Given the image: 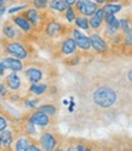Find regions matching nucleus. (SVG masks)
<instances>
[{
  "instance_id": "c756f323",
  "label": "nucleus",
  "mask_w": 132,
  "mask_h": 151,
  "mask_svg": "<svg viewBox=\"0 0 132 151\" xmlns=\"http://www.w3.org/2000/svg\"><path fill=\"white\" fill-rule=\"evenodd\" d=\"M24 104L27 108H35L39 104V99H28V100H25Z\"/></svg>"
},
{
  "instance_id": "58836bf2",
  "label": "nucleus",
  "mask_w": 132,
  "mask_h": 151,
  "mask_svg": "<svg viewBox=\"0 0 132 151\" xmlns=\"http://www.w3.org/2000/svg\"><path fill=\"white\" fill-rule=\"evenodd\" d=\"M94 1H95V3H97L98 5H102V4H105V3H107L108 0H94Z\"/></svg>"
},
{
  "instance_id": "37998d69",
  "label": "nucleus",
  "mask_w": 132,
  "mask_h": 151,
  "mask_svg": "<svg viewBox=\"0 0 132 151\" xmlns=\"http://www.w3.org/2000/svg\"><path fill=\"white\" fill-rule=\"evenodd\" d=\"M117 1H119V0H108L107 3H113V4H116Z\"/></svg>"
},
{
  "instance_id": "49530a36",
  "label": "nucleus",
  "mask_w": 132,
  "mask_h": 151,
  "mask_svg": "<svg viewBox=\"0 0 132 151\" xmlns=\"http://www.w3.org/2000/svg\"><path fill=\"white\" fill-rule=\"evenodd\" d=\"M1 144H3L1 143V134H0V146H1Z\"/></svg>"
},
{
  "instance_id": "ddd939ff",
  "label": "nucleus",
  "mask_w": 132,
  "mask_h": 151,
  "mask_svg": "<svg viewBox=\"0 0 132 151\" xmlns=\"http://www.w3.org/2000/svg\"><path fill=\"white\" fill-rule=\"evenodd\" d=\"M14 23L16 24V26H17L21 30H23V32H25V33L30 32V29H32V24L29 23V21H28L27 18L23 17V16H15V17H14Z\"/></svg>"
},
{
  "instance_id": "aec40b11",
  "label": "nucleus",
  "mask_w": 132,
  "mask_h": 151,
  "mask_svg": "<svg viewBox=\"0 0 132 151\" xmlns=\"http://www.w3.org/2000/svg\"><path fill=\"white\" fill-rule=\"evenodd\" d=\"M47 90V86L45 83H33L29 87V91L36 96H40L43 93H45V91Z\"/></svg>"
},
{
  "instance_id": "6e6552de",
  "label": "nucleus",
  "mask_w": 132,
  "mask_h": 151,
  "mask_svg": "<svg viewBox=\"0 0 132 151\" xmlns=\"http://www.w3.org/2000/svg\"><path fill=\"white\" fill-rule=\"evenodd\" d=\"M35 126H39V127H46V126L49 124L50 122V119H49V115H46L45 112L38 110L36 112H34V114L30 116L29 119Z\"/></svg>"
},
{
  "instance_id": "4468645a",
  "label": "nucleus",
  "mask_w": 132,
  "mask_h": 151,
  "mask_svg": "<svg viewBox=\"0 0 132 151\" xmlns=\"http://www.w3.org/2000/svg\"><path fill=\"white\" fill-rule=\"evenodd\" d=\"M24 17L29 21V23L32 26H38L39 22H40V16H39L38 11L35 7H32V9H28L27 11L24 12Z\"/></svg>"
},
{
  "instance_id": "cd10ccee",
  "label": "nucleus",
  "mask_w": 132,
  "mask_h": 151,
  "mask_svg": "<svg viewBox=\"0 0 132 151\" xmlns=\"http://www.w3.org/2000/svg\"><path fill=\"white\" fill-rule=\"evenodd\" d=\"M117 18L115 17V15H112V14H104V22L107 24H113Z\"/></svg>"
},
{
  "instance_id": "bb28decb",
  "label": "nucleus",
  "mask_w": 132,
  "mask_h": 151,
  "mask_svg": "<svg viewBox=\"0 0 132 151\" xmlns=\"http://www.w3.org/2000/svg\"><path fill=\"white\" fill-rule=\"evenodd\" d=\"M34 126L35 124L30 120H28L27 123H25V132H27L28 134H35V127Z\"/></svg>"
},
{
  "instance_id": "b1692460",
  "label": "nucleus",
  "mask_w": 132,
  "mask_h": 151,
  "mask_svg": "<svg viewBox=\"0 0 132 151\" xmlns=\"http://www.w3.org/2000/svg\"><path fill=\"white\" fill-rule=\"evenodd\" d=\"M119 22H120V29L124 34L128 33L132 28H131V24H130V21L126 19V18H121V19H119Z\"/></svg>"
},
{
  "instance_id": "7ed1b4c3",
  "label": "nucleus",
  "mask_w": 132,
  "mask_h": 151,
  "mask_svg": "<svg viewBox=\"0 0 132 151\" xmlns=\"http://www.w3.org/2000/svg\"><path fill=\"white\" fill-rule=\"evenodd\" d=\"M90 41H91V47L97 51L98 53H104L108 51V45L103 40V37L97 34V33H94L90 35Z\"/></svg>"
},
{
  "instance_id": "7c9ffc66",
  "label": "nucleus",
  "mask_w": 132,
  "mask_h": 151,
  "mask_svg": "<svg viewBox=\"0 0 132 151\" xmlns=\"http://www.w3.org/2000/svg\"><path fill=\"white\" fill-rule=\"evenodd\" d=\"M23 9H25V5H21V6H15V7H11L10 10H7V12L10 15H12V14H15V12H17V11H20V10H23Z\"/></svg>"
},
{
  "instance_id": "e433bc0d",
  "label": "nucleus",
  "mask_w": 132,
  "mask_h": 151,
  "mask_svg": "<svg viewBox=\"0 0 132 151\" xmlns=\"http://www.w3.org/2000/svg\"><path fill=\"white\" fill-rule=\"evenodd\" d=\"M4 70H5V67L3 64V62H0V75H4Z\"/></svg>"
},
{
  "instance_id": "5701e85b",
  "label": "nucleus",
  "mask_w": 132,
  "mask_h": 151,
  "mask_svg": "<svg viewBox=\"0 0 132 151\" xmlns=\"http://www.w3.org/2000/svg\"><path fill=\"white\" fill-rule=\"evenodd\" d=\"M4 34L6 37H9V39H14V37L16 36V30L14 29V27L11 26V24L6 23L4 26Z\"/></svg>"
},
{
  "instance_id": "c03bdc74",
  "label": "nucleus",
  "mask_w": 132,
  "mask_h": 151,
  "mask_svg": "<svg viewBox=\"0 0 132 151\" xmlns=\"http://www.w3.org/2000/svg\"><path fill=\"white\" fill-rule=\"evenodd\" d=\"M85 151H94V150H92L91 147H86V149H85Z\"/></svg>"
},
{
  "instance_id": "ea45409f",
  "label": "nucleus",
  "mask_w": 132,
  "mask_h": 151,
  "mask_svg": "<svg viewBox=\"0 0 132 151\" xmlns=\"http://www.w3.org/2000/svg\"><path fill=\"white\" fill-rule=\"evenodd\" d=\"M67 151H76V145H75V146H74V145H72V146H69Z\"/></svg>"
},
{
  "instance_id": "39448f33",
  "label": "nucleus",
  "mask_w": 132,
  "mask_h": 151,
  "mask_svg": "<svg viewBox=\"0 0 132 151\" xmlns=\"http://www.w3.org/2000/svg\"><path fill=\"white\" fill-rule=\"evenodd\" d=\"M40 145L44 151H54L57 146V140L52 133L46 132L40 137Z\"/></svg>"
},
{
  "instance_id": "a18cd8bd",
  "label": "nucleus",
  "mask_w": 132,
  "mask_h": 151,
  "mask_svg": "<svg viewBox=\"0 0 132 151\" xmlns=\"http://www.w3.org/2000/svg\"><path fill=\"white\" fill-rule=\"evenodd\" d=\"M54 151H63V150H62V149H55Z\"/></svg>"
},
{
  "instance_id": "09e8293b",
  "label": "nucleus",
  "mask_w": 132,
  "mask_h": 151,
  "mask_svg": "<svg viewBox=\"0 0 132 151\" xmlns=\"http://www.w3.org/2000/svg\"><path fill=\"white\" fill-rule=\"evenodd\" d=\"M4 1H14V0H4Z\"/></svg>"
},
{
  "instance_id": "2f4dec72",
  "label": "nucleus",
  "mask_w": 132,
  "mask_h": 151,
  "mask_svg": "<svg viewBox=\"0 0 132 151\" xmlns=\"http://www.w3.org/2000/svg\"><path fill=\"white\" fill-rule=\"evenodd\" d=\"M7 127V123H6V120L3 117V116H0V131H5Z\"/></svg>"
},
{
  "instance_id": "423d86ee",
  "label": "nucleus",
  "mask_w": 132,
  "mask_h": 151,
  "mask_svg": "<svg viewBox=\"0 0 132 151\" xmlns=\"http://www.w3.org/2000/svg\"><path fill=\"white\" fill-rule=\"evenodd\" d=\"M6 51L11 56H14L16 58H21V59L27 58V55H28L27 51H25V48L21 44H18V42H10V44H7Z\"/></svg>"
},
{
  "instance_id": "f8f14e48",
  "label": "nucleus",
  "mask_w": 132,
  "mask_h": 151,
  "mask_svg": "<svg viewBox=\"0 0 132 151\" xmlns=\"http://www.w3.org/2000/svg\"><path fill=\"white\" fill-rule=\"evenodd\" d=\"M6 83L9 86V88L12 90V91H17L20 87H21V79L18 78V75L12 71L10 75H7L6 78Z\"/></svg>"
},
{
  "instance_id": "c9c22d12",
  "label": "nucleus",
  "mask_w": 132,
  "mask_h": 151,
  "mask_svg": "<svg viewBox=\"0 0 132 151\" xmlns=\"http://www.w3.org/2000/svg\"><path fill=\"white\" fill-rule=\"evenodd\" d=\"M76 151H85V147L83 144H78L76 145Z\"/></svg>"
},
{
  "instance_id": "72a5a7b5",
  "label": "nucleus",
  "mask_w": 132,
  "mask_h": 151,
  "mask_svg": "<svg viewBox=\"0 0 132 151\" xmlns=\"http://www.w3.org/2000/svg\"><path fill=\"white\" fill-rule=\"evenodd\" d=\"M28 151H43V150H41V149H39V147H38V146H35V145H30Z\"/></svg>"
},
{
  "instance_id": "2eb2a0df",
  "label": "nucleus",
  "mask_w": 132,
  "mask_h": 151,
  "mask_svg": "<svg viewBox=\"0 0 132 151\" xmlns=\"http://www.w3.org/2000/svg\"><path fill=\"white\" fill-rule=\"evenodd\" d=\"M49 7L57 12H65L69 5L65 3V0H51L49 3Z\"/></svg>"
},
{
  "instance_id": "8fccbe9b",
  "label": "nucleus",
  "mask_w": 132,
  "mask_h": 151,
  "mask_svg": "<svg viewBox=\"0 0 132 151\" xmlns=\"http://www.w3.org/2000/svg\"><path fill=\"white\" fill-rule=\"evenodd\" d=\"M125 151H130V150H125Z\"/></svg>"
},
{
  "instance_id": "393cba45",
  "label": "nucleus",
  "mask_w": 132,
  "mask_h": 151,
  "mask_svg": "<svg viewBox=\"0 0 132 151\" xmlns=\"http://www.w3.org/2000/svg\"><path fill=\"white\" fill-rule=\"evenodd\" d=\"M76 18V14H75V10L73 9V6H69L65 11V19H67L69 23L74 22Z\"/></svg>"
},
{
  "instance_id": "c85d7f7f",
  "label": "nucleus",
  "mask_w": 132,
  "mask_h": 151,
  "mask_svg": "<svg viewBox=\"0 0 132 151\" xmlns=\"http://www.w3.org/2000/svg\"><path fill=\"white\" fill-rule=\"evenodd\" d=\"M124 44L126 46H132V29L128 33L125 34V36H124Z\"/></svg>"
},
{
  "instance_id": "f03ea898",
  "label": "nucleus",
  "mask_w": 132,
  "mask_h": 151,
  "mask_svg": "<svg viewBox=\"0 0 132 151\" xmlns=\"http://www.w3.org/2000/svg\"><path fill=\"white\" fill-rule=\"evenodd\" d=\"M74 6L79 14L85 17H91L98 10V4L94 0H78Z\"/></svg>"
},
{
  "instance_id": "412c9836",
  "label": "nucleus",
  "mask_w": 132,
  "mask_h": 151,
  "mask_svg": "<svg viewBox=\"0 0 132 151\" xmlns=\"http://www.w3.org/2000/svg\"><path fill=\"white\" fill-rule=\"evenodd\" d=\"M29 146V142L25 138H20L16 143V151H28Z\"/></svg>"
},
{
  "instance_id": "79ce46f5",
  "label": "nucleus",
  "mask_w": 132,
  "mask_h": 151,
  "mask_svg": "<svg viewBox=\"0 0 132 151\" xmlns=\"http://www.w3.org/2000/svg\"><path fill=\"white\" fill-rule=\"evenodd\" d=\"M56 91H57V90H56V87H52V88H51V91H50V92H51L52 94H54V93H56Z\"/></svg>"
},
{
  "instance_id": "de8ad7c7",
  "label": "nucleus",
  "mask_w": 132,
  "mask_h": 151,
  "mask_svg": "<svg viewBox=\"0 0 132 151\" xmlns=\"http://www.w3.org/2000/svg\"><path fill=\"white\" fill-rule=\"evenodd\" d=\"M3 3H4V0H0V5H3Z\"/></svg>"
},
{
  "instance_id": "a878e982",
  "label": "nucleus",
  "mask_w": 132,
  "mask_h": 151,
  "mask_svg": "<svg viewBox=\"0 0 132 151\" xmlns=\"http://www.w3.org/2000/svg\"><path fill=\"white\" fill-rule=\"evenodd\" d=\"M33 5L36 10H44L49 5V0H33Z\"/></svg>"
},
{
  "instance_id": "1a4fd4ad",
  "label": "nucleus",
  "mask_w": 132,
  "mask_h": 151,
  "mask_svg": "<svg viewBox=\"0 0 132 151\" xmlns=\"http://www.w3.org/2000/svg\"><path fill=\"white\" fill-rule=\"evenodd\" d=\"M3 64L5 69H10L11 71H21L23 69V64L21 59L18 58H12V57H6L3 59Z\"/></svg>"
},
{
  "instance_id": "dca6fc26",
  "label": "nucleus",
  "mask_w": 132,
  "mask_h": 151,
  "mask_svg": "<svg viewBox=\"0 0 132 151\" xmlns=\"http://www.w3.org/2000/svg\"><path fill=\"white\" fill-rule=\"evenodd\" d=\"M61 28H62L61 23H58L57 21H51L46 26V34L49 36H56L61 32Z\"/></svg>"
},
{
  "instance_id": "9d476101",
  "label": "nucleus",
  "mask_w": 132,
  "mask_h": 151,
  "mask_svg": "<svg viewBox=\"0 0 132 151\" xmlns=\"http://www.w3.org/2000/svg\"><path fill=\"white\" fill-rule=\"evenodd\" d=\"M76 48H78V45L74 40V37H67L61 46V51L65 56H70L76 51Z\"/></svg>"
},
{
  "instance_id": "20e7f679",
  "label": "nucleus",
  "mask_w": 132,
  "mask_h": 151,
  "mask_svg": "<svg viewBox=\"0 0 132 151\" xmlns=\"http://www.w3.org/2000/svg\"><path fill=\"white\" fill-rule=\"evenodd\" d=\"M73 37L78 45L79 48H81L83 51H88L91 48V41H90V36L84 35L79 29L73 30Z\"/></svg>"
},
{
  "instance_id": "0eeeda50",
  "label": "nucleus",
  "mask_w": 132,
  "mask_h": 151,
  "mask_svg": "<svg viewBox=\"0 0 132 151\" xmlns=\"http://www.w3.org/2000/svg\"><path fill=\"white\" fill-rule=\"evenodd\" d=\"M104 21V11L102 7H98V10L92 15L90 18H88V22H90V28L92 29H99L101 26H102V22Z\"/></svg>"
},
{
  "instance_id": "4be33fe9",
  "label": "nucleus",
  "mask_w": 132,
  "mask_h": 151,
  "mask_svg": "<svg viewBox=\"0 0 132 151\" xmlns=\"http://www.w3.org/2000/svg\"><path fill=\"white\" fill-rule=\"evenodd\" d=\"M38 110L45 112V114L49 115V116H54V115L56 114V108L52 105V104H44V105H41V106H39Z\"/></svg>"
},
{
  "instance_id": "a19ab883",
  "label": "nucleus",
  "mask_w": 132,
  "mask_h": 151,
  "mask_svg": "<svg viewBox=\"0 0 132 151\" xmlns=\"http://www.w3.org/2000/svg\"><path fill=\"white\" fill-rule=\"evenodd\" d=\"M127 76H128V80L132 82V70H130L128 71V74H127Z\"/></svg>"
},
{
  "instance_id": "473e14b6",
  "label": "nucleus",
  "mask_w": 132,
  "mask_h": 151,
  "mask_svg": "<svg viewBox=\"0 0 132 151\" xmlns=\"http://www.w3.org/2000/svg\"><path fill=\"white\" fill-rule=\"evenodd\" d=\"M0 94H1V96L6 94V88H5V86L3 83H0Z\"/></svg>"
},
{
  "instance_id": "4c0bfd02",
  "label": "nucleus",
  "mask_w": 132,
  "mask_h": 151,
  "mask_svg": "<svg viewBox=\"0 0 132 151\" xmlns=\"http://www.w3.org/2000/svg\"><path fill=\"white\" fill-rule=\"evenodd\" d=\"M5 10H6V9H5V6H4V5H0V17H1V16L4 15Z\"/></svg>"
},
{
  "instance_id": "f704fd0d",
  "label": "nucleus",
  "mask_w": 132,
  "mask_h": 151,
  "mask_svg": "<svg viewBox=\"0 0 132 151\" xmlns=\"http://www.w3.org/2000/svg\"><path fill=\"white\" fill-rule=\"evenodd\" d=\"M65 3H67L69 6H74L78 3V0H65Z\"/></svg>"
},
{
  "instance_id": "a211bd4d",
  "label": "nucleus",
  "mask_w": 132,
  "mask_h": 151,
  "mask_svg": "<svg viewBox=\"0 0 132 151\" xmlns=\"http://www.w3.org/2000/svg\"><path fill=\"white\" fill-rule=\"evenodd\" d=\"M75 26L78 28H80L83 30H88L90 29V22H88V18L85 17V16H78L74 21Z\"/></svg>"
},
{
  "instance_id": "6ab92c4d",
  "label": "nucleus",
  "mask_w": 132,
  "mask_h": 151,
  "mask_svg": "<svg viewBox=\"0 0 132 151\" xmlns=\"http://www.w3.org/2000/svg\"><path fill=\"white\" fill-rule=\"evenodd\" d=\"M12 140H14V137H12V132L11 131H3L1 132V143L4 145V147L9 149L12 144Z\"/></svg>"
},
{
  "instance_id": "9b49d317",
  "label": "nucleus",
  "mask_w": 132,
  "mask_h": 151,
  "mask_svg": "<svg viewBox=\"0 0 132 151\" xmlns=\"http://www.w3.org/2000/svg\"><path fill=\"white\" fill-rule=\"evenodd\" d=\"M25 78H27L28 81H30L32 83H38L43 79V73L38 68H28L25 70Z\"/></svg>"
},
{
  "instance_id": "f257e3e1",
  "label": "nucleus",
  "mask_w": 132,
  "mask_h": 151,
  "mask_svg": "<svg viewBox=\"0 0 132 151\" xmlns=\"http://www.w3.org/2000/svg\"><path fill=\"white\" fill-rule=\"evenodd\" d=\"M92 98H94V102L96 103V105L107 109L110 108L115 104L117 96L115 93V91L108 86H101L95 90L94 94H92Z\"/></svg>"
},
{
  "instance_id": "f3484780",
  "label": "nucleus",
  "mask_w": 132,
  "mask_h": 151,
  "mask_svg": "<svg viewBox=\"0 0 132 151\" xmlns=\"http://www.w3.org/2000/svg\"><path fill=\"white\" fill-rule=\"evenodd\" d=\"M103 11L104 14H112V15H115L117 12H120L123 6L120 4H113V3H105L103 5Z\"/></svg>"
}]
</instances>
